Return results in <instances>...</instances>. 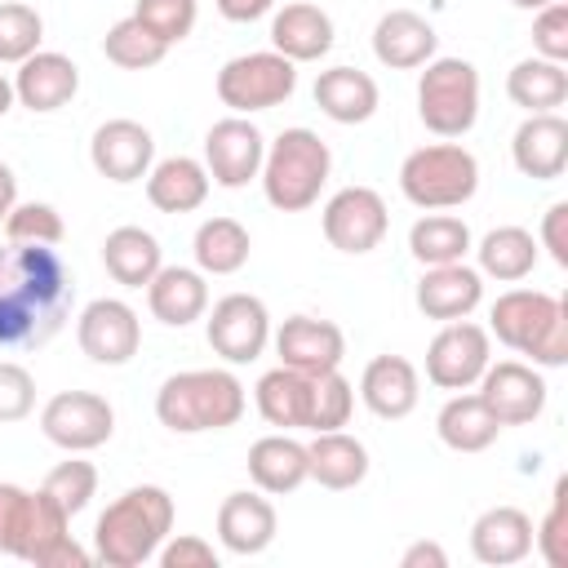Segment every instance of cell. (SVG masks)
I'll list each match as a JSON object with an SVG mask.
<instances>
[{
  "label": "cell",
  "mask_w": 568,
  "mask_h": 568,
  "mask_svg": "<svg viewBox=\"0 0 568 568\" xmlns=\"http://www.w3.org/2000/svg\"><path fill=\"white\" fill-rule=\"evenodd\" d=\"M253 399H257V413L271 426H280V430H306V417H311V377L280 364V368H271V373L257 377Z\"/></svg>",
  "instance_id": "836d02e7"
},
{
  "label": "cell",
  "mask_w": 568,
  "mask_h": 568,
  "mask_svg": "<svg viewBox=\"0 0 568 568\" xmlns=\"http://www.w3.org/2000/svg\"><path fill=\"white\" fill-rule=\"evenodd\" d=\"M475 386H479V399L488 404V413L501 422V430L506 426H528L546 408V382H541L537 364H524V359L488 364Z\"/></svg>",
  "instance_id": "2e32d148"
},
{
  "label": "cell",
  "mask_w": 568,
  "mask_h": 568,
  "mask_svg": "<svg viewBox=\"0 0 568 568\" xmlns=\"http://www.w3.org/2000/svg\"><path fill=\"white\" fill-rule=\"evenodd\" d=\"M355 413V386L333 368V373H320L311 377V417H306V430H342Z\"/></svg>",
  "instance_id": "ab89813d"
},
{
  "label": "cell",
  "mask_w": 568,
  "mask_h": 568,
  "mask_svg": "<svg viewBox=\"0 0 568 568\" xmlns=\"http://www.w3.org/2000/svg\"><path fill=\"white\" fill-rule=\"evenodd\" d=\"M515 9H528V13H537V9H546V4H555V0H510Z\"/></svg>",
  "instance_id": "11a10c76"
},
{
  "label": "cell",
  "mask_w": 568,
  "mask_h": 568,
  "mask_svg": "<svg viewBox=\"0 0 568 568\" xmlns=\"http://www.w3.org/2000/svg\"><path fill=\"white\" fill-rule=\"evenodd\" d=\"M510 160L532 182H555L568 169V120L559 111L528 115L510 138Z\"/></svg>",
  "instance_id": "ffe728a7"
},
{
  "label": "cell",
  "mask_w": 568,
  "mask_h": 568,
  "mask_svg": "<svg viewBox=\"0 0 568 568\" xmlns=\"http://www.w3.org/2000/svg\"><path fill=\"white\" fill-rule=\"evenodd\" d=\"M209 186H213L209 169L191 155H169L146 173V200L160 213H195L209 200Z\"/></svg>",
  "instance_id": "4dcf8cb0"
},
{
  "label": "cell",
  "mask_w": 568,
  "mask_h": 568,
  "mask_svg": "<svg viewBox=\"0 0 568 568\" xmlns=\"http://www.w3.org/2000/svg\"><path fill=\"white\" fill-rule=\"evenodd\" d=\"M537 248H546V253L555 257V266H568V204H564V200L546 209Z\"/></svg>",
  "instance_id": "681fc988"
},
{
  "label": "cell",
  "mask_w": 568,
  "mask_h": 568,
  "mask_svg": "<svg viewBox=\"0 0 568 568\" xmlns=\"http://www.w3.org/2000/svg\"><path fill=\"white\" fill-rule=\"evenodd\" d=\"M195 13H200L195 0H138V4H133V18H138L155 40H164L169 49L191 36Z\"/></svg>",
  "instance_id": "ee69618b"
},
{
  "label": "cell",
  "mask_w": 568,
  "mask_h": 568,
  "mask_svg": "<svg viewBox=\"0 0 568 568\" xmlns=\"http://www.w3.org/2000/svg\"><path fill=\"white\" fill-rule=\"evenodd\" d=\"M36 408V377L13 364V359H0V422H22L31 417Z\"/></svg>",
  "instance_id": "bcb514c9"
},
{
  "label": "cell",
  "mask_w": 568,
  "mask_h": 568,
  "mask_svg": "<svg viewBox=\"0 0 568 568\" xmlns=\"http://www.w3.org/2000/svg\"><path fill=\"white\" fill-rule=\"evenodd\" d=\"M155 559L164 568H217V550L204 537H191V532H182L173 541L164 537V546L155 550Z\"/></svg>",
  "instance_id": "c3c4849f"
},
{
  "label": "cell",
  "mask_w": 568,
  "mask_h": 568,
  "mask_svg": "<svg viewBox=\"0 0 568 568\" xmlns=\"http://www.w3.org/2000/svg\"><path fill=\"white\" fill-rule=\"evenodd\" d=\"M13 204H18V178H13V169L0 160V222L9 217Z\"/></svg>",
  "instance_id": "f5cc1de1"
},
{
  "label": "cell",
  "mask_w": 568,
  "mask_h": 568,
  "mask_svg": "<svg viewBox=\"0 0 568 568\" xmlns=\"http://www.w3.org/2000/svg\"><path fill=\"white\" fill-rule=\"evenodd\" d=\"M435 44H439L435 27L422 13H413V9H390L373 27V53L390 71H417V67H426L435 58Z\"/></svg>",
  "instance_id": "cb8c5ba5"
},
{
  "label": "cell",
  "mask_w": 568,
  "mask_h": 568,
  "mask_svg": "<svg viewBox=\"0 0 568 568\" xmlns=\"http://www.w3.org/2000/svg\"><path fill=\"white\" fill-rule=\"evenodd\" d=\"M102 53H106V62H115L120 71H151V67H160V62L169 58V44L155 40V36L129 13V18H120V22L102 36Z\"/></svg>",
  "instance_id": "f35d334b"
},
{
  "label": "cell",
  "mask_w": 568,
  "mask_h": 568,
  "mask_svg": "<svg viewBox=\"0 0 568 568\" xmlns=\"http://www.w3.org/2000/svg\"><path fill=\"white\" fill-rule=\"evenodd\" d=\"M266 138L248 115H226L204 133V169L217 186L240 191L262 173Z\"/></svg>",
  "instance_id": "9a60e30c"
},
{
  "label": "cell",
  "mask_w": 568,
  "mask_h": 568,
  "mask_svg": "<svg viewBox=\"0 0 568 568\" xmlns=\"http://www.w3.org/2000/svg\"><path fill=\"white\" fill-rule=\"evenodd\" d=\"M44 40V18L22 4V0H4L0 4V62H27Z\"/></svg>",
  "instance_id": "60d3db41"
},
{
  "label": "cell",
  "mask_w": 568,
  "mask_h": 568,
  "mask_svg": "<svg viewBox=\"0 0 568 568\" xmlns=\"http://www.w3.org/2000/svg\"><path fill=\"white\" fill-rule=\"evenodd\" d=\"M404 568H448V555L439 541H413L404 555H399Z\"/></svg>",
  "instance_id": "f907efd6"
},
{
  "label": "cell",
  "mask_w": 568,
  "mask_h": 568,
  "mask_svg": "<svg viewBox=\"0 0 568 568\" xmlns=\"http://www.w3.org/2000/svg\"><path fill=\"white\" fill-rule=\"evenodd\" d=\"M62 235H67L62 213L44 200L13 204L4 217V240H18V244H62Z\"/></svg>",
  "instance_id": "7bdbcfd3"
},
{
  "label": "cell",
  "mask_w": 568,
  "mask_h": 568,
  "mask_svg": "<svg viewBox=\"0 0 568 568\" xmlns=\"http://www.w3.org/2000/svg\"><path fill=\"white\" fill-rule=\"evenodd\" d=\"M506 93L528 115L559 111L568 102V71H564V62H550V58H524V62L510 67Z\"/></svg>",
  "instance_id": "e575fe53"
},
{
  "label": "cell",
  "mask_w": 568,
  "mask_h": 568,
  "mask_svg": "<svg viewBox=\"0 0 568 568\" xmlns=\"http://www.w3.org/2000/svg\"><path fill=\"white\" fill-rule=\"evenodd\" d=\"M146 306L160 324L169 328H186L195 324L204 311H209V284H204V271L195 266H160L146 284Z\"/></svg>",
  "instance_id": "4316f807"
},
{
  "label": "cell",
  "mask_w": 568,
  "mask_h": 568,
  "mask_svg": "<svg viewBox=\"0 0 568 568\" xmlns=\"http://www.w3.org/2000/svg\"><path fill=\"white\" fill-rule=\"evenodd\" d=\"M275 9V0H217V13L226 22H257Z\"/></svg>",
  "instance_id": "816d5d0a"
},
{
  "label": "cell",
  "mask_w": 568,
  "mask_h": 568,
  "mask_svg": "<svg viewBox=\"0 0 568 568\" xmlns=\"http://www.w3.org/2000/svg\"><path fill=\"white\" fill-rule=\"evenodd\" d=\"M89 160H93V169H98L106 182L129 186V182H138V178L151 173L155 138H151V129H142L138 120H124V115H120V120H106V124L93 129V138H89Z\"/></svg>",
  "instance_id": "ac0fdd59"
},
{
  "label": "cell",
  "mask_w": 568,
  "mask_h": 568,
  "mask_svg": "<svg viewBox=\"0 0 568 568\" xmlns=\"http://www.w3.org/2000/svg\"><path fill=\"white\" fill-rule=\"evenodd\" d=\"M18 98H13V80L0 71V115H9V106H13Z\"/></svg>",
  "instance_id": "db71d44e"
},
{
  "label": "cell",
  "mask_w": 568,
  "mask_h": 568,
  "mask_svg": "<svg viewBox=\"0 0 568 568\" xmlns=\"http://www.w3.org/2000/svg\"><path fill=\"white\" fill-rule=\"evenodd\" d=\"M488 333L501 346L528 355L537 368L568 364V306L541 288H510L488 311Z\"/></svg>",
  "instance_id": "5b68a950"
},
{
  "label": "cell",
  "mask_w": 568,
  "mask_h": 568,
  "mask_svg": "<svg viewBox=\"0 0 568 568\" xmlns=\"http://www.w3.org/2000/svg\"><path fill=\"white\" fill-rule=\"evenodd\" d=\"M75 342H80V351H84L93 364L120 368V364H129V359L138 355V346H142V320H138V311H133L129 302H120V297H93V302L80 311V320H75Z\"/></svg>",
  "instance_id": "5bb4252c"
},
{
  "label": "cell",
  "mask_w": 568,
  "mask_h": 568,
  "mask_svg": "<svg viewBox=\"0 0 568 568\" xmlns=\"http://www.w3.org/2000/svg\"><path fill=\"white\" fill-rule=\"evenodd\" d=\"M386 226H390V213L373 186H342L324 204V240L337 253H351V257L373 253L386 240Z\"/></svg>",
  "instance_id": "4fadbf2b"
},
{
  "label": "cell",
  "mask_w": 568,
  "mask_h": 568,
  "mask_svg": "<svg viewBox=\"0 0 568 568\" xmlns=\"http://www.w3.org/2000/svg\"><path fill=\"white\" fill-rule=\"evenodd\" d=\"M102 266L115 284L124 288H146L151 275L164 266V253H160V240L142 226H115L106 240H102Z\"/></svg>",
  "instance_id": "d6a6232c"
},
{
  "label": "cell",
  "mask_w": 568,
  "mask_h": 568,
  "mask_svg": "<svg viewBox=\"0 0 568 568\" xmlns=\"http://www.w3.org/2000/svg\"><path fill=\"white\" fill-rule=\"evenodd\" d=\"M204 337L213 355H222L226 364H253L271 342V311L253 293H226L213 302L204 320Z\"/></svg>",
  "instance_id": "7c38bea8"
},
{
  "label": "cell",
  "mask_w": 568,
  "mask_h": 568,
  "mask_svg": "<svg viewBox=\"0 0 568 568\" xmlns=\"http://www.w3.org/2000/svg\"><path fill=\"white\" fill-rule=\"evenodd\" d=\"M417 115L435 138H466L479 120V71L466 58H430L417 80Z\"/></svg>",
  "instance_id": "ba28073f"
},
{
  "label": "cell",
  "mask_w": 568,
  "mask_h": 568,
  "mask_svg": "<svg viewBox=\"0 0 568 568\" xmlns=\"http://www.w3.org/2000/svg\"><path fill=\"white\" fill-rule=\"evenodd\" d=\"M399 191L408 204L439 213L462 209L479 191V160L462 142H430L404 155L399 164Z\"/></svg>",
  "instance_id": "52a82bcc"
},
{
  "label": "cell",
  "mask_w": 568,
  "mask_h": 568,
  "mask_svg": "<svg viewBox=\"0 0 568 568\" xmlns=\"http://www.w3.org/2000/svg\"><path fill=\"white\" fill-rule=\"evenodd\" d=\"M532 49H537V58H550V62L568 58V4L564 0L537 9V18H532Z\"/></svg>",
  "instance_id": "7dc6e473"
},
{
  "label": "cell",
  "mask_w": 568,
  "mask_h": 568,
  "mask_svg": "<svg viewBox=\"0 0 568 568\" xmlns=\"http://www.w3.org/2000/svg\"><path fill=\"white\" fill-rule=\"evenodd\" d=\"M306 462L311 479L333 493H346L368 475V448L346 430H315V439L306 444Z\"/></svg>",
  "instance_id": "1f68e13d"
},
{
  "label": "cell",
  "mask_w": 568,
  "mask_h": 568,
  "mask_svg": "<svg viewBox=\"0 0 568 568\" xmlns=\"http://www.w3.org/2000/svg\"><path fill=\"white\" fill-rule=\"evenodd\" d=\"M169 532H173V497L160 484H138L98 515L93 559H102L106 568H142L146 559H155Z\"/></svg>",
  "instance_id": "3957f363"
},
{
  "label": "cell",
  "mask_w": 568,
  "mask_h": 568,
  "mask_svg": "<svg viewBox=\"0 0 568 568\" xmlns=\"http://www.w3.org/2000/svg\"><path fill=\"white\" fill-rule=\"evenodd\" d=\"M271 49L288 62H320L333 49V18L320 4L293 0L271 18Z\"/></svg>",
  "instance_id": "484cf974"
},
{
  "label": "cell",
  "mask_w": 568,
  "mask_h": 568,
  "mask_svg": "<svg viewBox=\"0 0 568 568\" xmlns=\"http://www.w3.org/2000/svg\"><path fill=\"white\" fill-rule=\"evenodd\" d=\"M315 106L337 124H364L377 111V80L359 67H328L315 75Z\"/></svg>",
  "instance_id": "f1b7e54d"
},
{
  "label": "cell",
  "mask_w": 568,
  "mask_h": 568,
  "mask_svg": "<svg viewBox=\"0 0 568 568\" xmlns=\"http://www.w3.org/2000/svg\"><path fill=\"white\" fill-rule=\"evenodd\" d=\"M470 555L488 568H510L532 555V519L519 506H488L470 524Z\"/></svg>",
  "instance_id": "d4e9b609"
},
{
  "label": "cell",
  "mask_w": 568,
  "mask_h": 568,
  "mask_svg": "<svg viewBox=\"0 0 568 568\" xmlns=\"http://www.w3.org/2000/svg\"><path fill=\"white\" fill-rule=\"evenodd\" d=\"M40 430L62 453H93L115 435V408L93 390H58L40 408Z\"/></svg>",
  "instance_id": "8fae6325"
},
{
  "label": "cell",
  "mask_w": 568,
  "mask_h": 568,
  "mask_svg": "<svg viewBox=\"0 0 568 568\" xmlns=\"http://www.w3.org/2000/svg\"><path fill=\"white\" fill-rule=\"evenodd\" d=\"M532 546L541 550V559H546L550 568H564V564H568V479L555 484L550 510H546V519L532 528Z\"/></svg>",
  "instance_id": "f6af8a7d"
},
{
  "label": "cell",
  "mask_w": 568,
  "mask_h": 568,
  "mask_svg": "<svg viewBox=\"0 0 568 568\" xmlns=\"http://www.w3.org/2000/svg\"><path fill=\"white\" fill-rule=\"evenodd\" d=\"M155 417L173 435L226 430L244 417V382L231 368H186L160 382Z\"/></svg>",
  "instance_id": "277c9868"
},
{
  "label": "cell",
  "mask_w": 568,
  "mask_h": 568,
  "mask_svg": "<svg viewBox=\"0 0 568 568\" xmlns=\"http://www.w3.org/2000/svg\"><path fill=\"white\" fill-rule=\"evenodd\" d=\"M493 364V333L470 320H448L426 346V377L439 390H470Z\"/></svg>",
  "instance_id": "30bf717a"
},
{
  "label": "cell",
  "mask_w": 568,
  "mask_h": 568,
  "mask_svg": "<svg viewBox=\"0 0 568 568\" xmlns=\"http://www.w3.org/2000/svg\"><path fill=\"white\" fill-rule=\"evenodd\" d=\"M80 93V67L67 58V53H53V49H36L27 62H18V75H13V98L36 111V115H49V111H62L71 98Z\"/></svg>",
  "instance_id": "d6986e66"
},
{
  "label": "cell",
  "mask_w": 568,
  "mask_h": 568,
  "mask_svg": "<svg viewBox=\"0 0 568 568\" xmlns=\"http://www.w3.org/2000/svg\"><path fill=\"white\" fill-rule=\"evenodd\" d=\"M328 169H333V155H328V142L315 133V129H284L266 155H262V191H266V204L280 209V213H302L320 200L324 182H328Z\"/></svg>",
  "instance_id": "8992f818"
},
{
  "label": "cell",
  "mask_w": 568,
  "mask_h": 568,
  "mask_svg": "<svg viewBox=\"0 0 568 568\" xmlns=\"http://www.w3.org/2000/svg\"><path fill=\"white\" fill-rule=\"evenodd\" d=\"M67 515H80L89 501H93V493H98V470H93V462H80L75 453L67 457V462H58L49 475H44V484H40Z\"/></svg>",
  "instance_id": "b9f144b4"
},
{
  "label": "cell",
  "mask_w": 568,
  "mask_h": 568,
  "mask_svg": "<svg viewBox=\"0 0 568 568\" xmlns=\"http://www.w3.org/2000/svg\"><path fill=\"white\" fill-rule=\"evenodd\" d=\"M297 89V62H288L275 49H257V53H240L231 62H222L217 71V98L222 106H231L235 115H253V111H271L280 102H288Z\"/></svg>",
  "instance_id": "9c48e42d"
},
{
  "label": "cell",
  "mask_w": 568,
  "mask_h": 568,
  "mask_svg": "<svg viewBox=\"0 0 568 568\" xmlns=\"http://www.w3.org/2000/svg\"><path fill=\"white\" fill-rule=\"evenodd\" d=\"M75 280L58 244H0V346L31 351L71 320Z\"/></svg>",
  "instance_id": "6da1fadb"
},
{
  "label": "cell",
  "mask_w": 568,
  "mask_h": 568,
  "mask_svg": "<svg viewBox=\"0 0 568 568\" xmlns=\"http://www.w3.org/2000/svg\"><path fill=\"white\" fill-rule=\"evenodd\" d=\"M475 253H479V275H493L501 284H519L524 275H532L541 248H537V235L524 226H493Z\"/></svg>",
  "instance_id": "8d00e7d4"
},
{
  "label": "cell",
  "mask_w": 568,
  "mask_h": 568,
  "mask_svg": "<svg viewBox=\"0 0 568 568\" xmlns=\"http://www.w3.org/2000/svg\"><path fill=\"white\" fill-rule=\"evenodd\" d=\"M248 479L266 493V497H284L293 488H302L311 479V462H306V444L293 435H262L248 448Z\"/></svg>",
  "instance_id": "83f0119b"
},
{
  "label": "cell",
  "mask_w": 568,
  "mask_h": 568,
  "mask_svg": "<svg viewBox=\"0 0 568 568\" xmlns=\"http://www.w3.org/2000/svg\"><path fill=\"white\" fill-rule=\"evenodd\" d=\"M0 555L36 568H89V550L71 537V515L40 488L0 484Z\"/></svg>",
  "instance_id": "7a4b0ae2"
},
{
  "label": "cell",
  "mask_w": 568,
  "mask_h": 568,
  "mask_svg": "<svg viewBox=\"0 0 568 568\" xmlns=\"http://www.w3.org/2000/svg\"><path fill=\"white\" fill-rule=\"evenodd\" d=\"M191 253H195V266L204 275H235L248 253H253V240L248 231L235 222V217H204L195 226V240H191Z\"/></svg>",
  "instance_id": "d590c367"
},
{
  "label": "cell",
  "mask_w": 568,
  "mask_h": 568,
  "mask_svg": "<svg viewBox=\"0 0 568 568\" xmlns=\"http://www.w3.org/2000/svg\"><path fill=\"white\" fill-rule=\"evenodd\" d=\"M280 532V515L275 506L266 501V493H226L222 506H217V541L231 550V555H262Z\"/></svg>",
  "instance_id": "44dd1931"
},
{
  "label": "cell",
  "mask_w": 568,
  "mask_h": 568,
  "mask_svg": "<svg viewBox=\"0 0 568 568\" xmlns=\"http://www.w3.org/2000/svg\"><path fill=\"white\" fill-rule=\"evenodd\" d=\"M275 355L284 368H297L306 377H320V373H333L342 368V355H346V337L333 320H315V315H288L275 333Z\"/></svg>",
  "instance_id": "e0dca14e"
},
{
  "label": "cell",
  "mask_w": 568,
  "mask_h": 568,
  "mask_svg": "<svg viewBox=\"0 0 568 568\" xmlns=\"http://www.w3.org/2000/svg\"><path fill=\"white\" fill-rule=\"evenodd\" d=\"M359 399L382 422L408 417L417 408V399H422V377H417L413 359H404V355H377V359H368V368L359 377Z\"/></svg>",
  "instance_id": "603a6c76"
},
{
  "label": "cell",
  "mask_w": 568,
  "mask_h": 568,
  "mask_svg": "<svg viewBox=\"0 0 568 568\" xmlns=\"http://www.w3.org/2000/svg\"><path fill=\"white\" fill-rule=\"evenodd\" d=\"M417 311L426 320H466L479 302H484V275L466 262H448V266H426L417 280Z\"/></svg>",
  "instance_id": "7402d4cb"
},
{
  "label": "cell",
  "mask_w": 568,
  "mask_h": 568,
  "mask_svg": "<svg viewBox=\"0 0 568 568\" xmlns=\"http://www.w3.org/2000/svg\"><path fill=\"white\" fill-rule=\"evenodd\" d=\"M435 435L444 439V448L453 453H484L488 444H497L501 422L488 413V404L479 399V390H453L448 404L435 417Z\"/></svg>",
  "instance_id": "f546056e"
},
{
  "label": "cell",
  "mask_w": 568,
  "mask_h": 568,
  "mask_svg": "<svg viewBox=\"0 0 568 568\" xmlns=\"http://www.w3.org/2000/svg\"><path fill=\"white\" fill-rule=\"evenodd\" d=\"M408 253L422 262V266H448V262H466L470 253V226L453 213H426L413 222L408 231Z\"/></svg>",
  "instance_id": "74e56055"
}]
</instances>
